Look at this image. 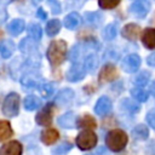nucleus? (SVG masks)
I'll return each instance as SVG.
<instances>
[{
  "mask_svg": "<svg viewBox=\"0 0 155 155\" xmlns=\"http://www.w3.org/2000/svg\"><path fill=\"white\" fill-rule=\"evenodd\" d=\"M67 44L63 40H54L47 48V58L52 65H59L67 54Z\"/></svg>",
  "mask_w": 155,
  "mask_h": 155,
  "instance_id": "f257e3e1",
  "label": "nucleus"
},
{
  "mask_svg": "<svg viewBox=\"0 0 155 155\" xmlns=\"http://www.w3.org/2000/svg\"><path fill=\"white\" fill-rule=\"evenodd\" d=\"M128 142V137L122 130H111L105 137V144L111 151H121Z\"/></svg>",
  "mask_w": 155,
  "mask_h": 155,
  "instance_id": "f03ea898",
  "label": "nucleus"
},
{
  "mask_svg": "<svg viewBox=\"0 0 155 155\" xmlns=\"http://www.w3.org/2000/svg\"><path fill=\"white\" fill-rule=\"evenodd\" d=\"M76 144L81 150H90L97 144V136L91 130L81 131L76 137Z\"/></svg>",
  "mask_w": 155,
  "mask_h": 155,
  "instance_id": "7ed1b4c3",
  "label": "nucleus"
},
{
  "mask_svg": "<svg viewBox=\"0 0 155 155\" xmlns=\"http://www.w3.org/2000/svg\"><path fill=\"white\" fill-rule=\"evenodd\" d=\"M19 111V96L15 92L6 96L2 104V113L6 116H16Z\"/></svg>",
  "mask_w": 155,
  "mask_h": 155,
  "instance_id": "20e7f679",
  "label": "nucleus"
},
{
  "mask_svg": "<svg viewBox=\"0 0 155 155\" xmlns=\"http://www.w3.org/2000/svg\"><path fill=\"white\" fill-rule=\"evenodd\" d=\"M53 113H54V107L53 104H47L45 105L36 115L35 120L36 124L41 125V126H50L52 124V119H53Z\"/></svg>",
  "mask_w": 155,
  "mask_h": 155,
  "instance_id": "39448f33",
  "label": "nucleus"
},
{
  "mask_svg": "<svg viewBox=\"0 0 155 155\" xmlns=\"http://www.w3.org/2000/svg\"><path fill=\"white\" fill-rule=\"evenodd\" d=\"M140 67V57L136 53L127 54L122 62H121V68L126 73H136Z\"/></svg>",
  "mask_w": 155,
  "mask_h": 155,
  "instance_id": "423d86ee",
  "label": "nucleus"
},
{
  "mask_svg": "<svg viewBox=\"0 0 155 155\" xmlns=\"http://www.w3.org/2000/svg\"><path fill=\"white\" fill-rule=\"evenodd\" d=\"M149 11H150V2L148 0H136L130 7V12L138 18L145 17L149 13Z\"/></svg>",
  "mask_w": 155,
  "mask_h": 155,
  "instance_id": "0eeeda50",
  "label": "nucleus"
},
{
  "mask_svg": "<svg viewBox=\"0 0 155 155\" xmlns=\"http://www.w3.org/2000/svg\"><path fill=\"white\" fill-rule=\"evenodd\" d=\"M119 76L117 69L113 64H105L99 71V81L101 82H110L114 81Z\"/></svg>",
  "mask_w": 155,
  "mask_h": 155,
  "instance_id": "6e6552de",
  "label": "nucleus"
},
{
  "mask_svg": "<svg viewBox=\"0 0 155 155\" xmlns=\"http://www.w3.org/2000/svg\"><path fill=\"white\" fill-rule=\"evenodd\" d=\"M121 35H122L125 39H127V40L134 41V40H137V39L139 38V35H140V27H139L138 24H136V23H128V24H126V25L122 28Z\"/></svg>",
  "mask_w": 155,
  "mask_h": 155,
  "instance_id": "1a4fd4ad",
  "label": "nucleus"
},
{
  "mask_svg": "<svg viewBox=\"0 0 155 155\" xmlns=\"http://www.w3.org/2000/svg\"><path fill=\"white\" fill-rule=\"evenodd\" d=\"M22 144L17 140H11L0 148V155H22Z\"/></svg>",
  "mask_w": 155,
  "mask_h": 155,
  "instance_id": "9d476101",
  "label": "nucleus"
},
{
  "mask_svg": "<svg viewBox=\"0 0 155 155\" xmlns=\"http://www.w3.org/2000/svg\"><path fill=\"white\" fill-rule=\"evenodd\" d=\"M85 74H86L85 67H82L81 64H73L71 68L67 73V79L70 82H76V81L82 80Z\"/></svg>",
  "mask_w": 155,
  "mask_h": 155,
  "instance_id": "9b49d317",
  "label": "nucleus"
},
{
  "mask_svg": "<svg viewBox=\"0 0 155 155\" xmlns=\"http://www.w3.org/2000/svg\"><path fill=\"white\" fill-rule=\"evenodd\" d=\"M110 110H111V101H110L108 97H105V96L101 97V98L97 101L96 105H94V111H96V114H97V115H105V114H108Z\"/></svg>",
  "mask_w": 155,
  "mask_h": 155,
  "instance_id": "f8f14e48",
  "label": "nucleus"
},
{
  "mask_svg": "<svg viewBox=\"0 0 155 155\" xmlns=\"http://www.w3.org/2000/svg\"><path fill=\"white\" fill-rule=\"evenodd\" d=\"M59 138V133L54 128H46L41 132V140L46 145H51L54 142H57Z\"/></svg>",
  "mask_w": 155,
  "mask_h": 155,
  "instance_id": "ddd939ff",
  "label": "nucleus"
},
{
  "mask_svg": "<svg viewBox=\"0 0 155 155\" xmlns=\"http://www.w3.org/2000/svg\"><path fill=\"white\" fill-rule=\"evenodd\" d=\"M142 42L147 48H155V28H147L142 34Z\"/></svg>",
  "mask_w": 155,
  "mask_h": 155,
  "instance_id": "4468645a",
  "label": "nucleus"
},
{
  "mask_svg": "<svg viewBox=\"0 0 155 155\" xmlns=\"http://www.w3.org/2000/svg\"><path fill=\"white\" fill-rule=\"evenodd\" d=\"M76 122L78 120L73 111H68L58 119V124L64 128H73L74 126H76Z\"/></svg>",
  "mask_w": 155,
  "mask_h": 155,
  "instance_id": "2eb2a0df",
  "label": "nucleus"
},
{
  "mask_svg": "<svg viewBox=\"0 0 155 155\" xmlns=\"http://www.w3.org/2000/svg\"><path fill=\"white\" fill-rule=\"evenodd\" d=\"M15 48H16V46H15L13 41L7 40V39L0 41V54L2 58H10L12 56V53L15 52Z\"/></svg>",
  "mask_w": 155,
  "mask_h": 155,
  "instance_id": "dca6fc26",
  "label": "nucleus"
},
{
  "mask_svg": "<svg viewBox=\"0 0 155 155\" xmlns=\"http://www.w3.org/2000/svg\"><path fill=\"white\" fill-rule=\"evenodd\" d=\"M76 126L78 127H81V128H86V130H93L97 127V122L94 120L93 116L91 115H84L81 116L78 122H76Z\"/></svg>",
  "mask_w": 155,
  "mask_h": 155,
  "instance_id": "f3484780",
  "label": "nucleus"
},
{
  "mask_svg": "<svg viewBox=\"0 0 155 155\" xmlns=\"http://www.w3.org/2000/svg\"><path fill=\"white\" fill-rule=\"evenodd\" d=\"M81 22V18L79 16V13L76 12H71L68 16H65L64 18V27L68 29H75Z\"/></svg>",
  "mask_w": 155,
  "mask_h": 155,
  "instance_id": "a211bd4d",
  "label": "nucleus"
},
{
  "mask_svg": "<svg viewBox=\"0 0 155 155\" xmlns=\"http://www.w3.org/2000/svg\"><path fill=\"white\" fill-rule=\"evenodd\" d=\"M24 25H25V24H24V21H23V19H13V21L8 24L7 30H8V33H10L11 35L16 36V35H19V34L23 31Z\"/></svg>",
  "mask_w": 155,
  "mask_h": 155,
  "instance_id": "6ab92c4d",
  "label": "nucleus"
},
{
  "mask_svg": "<svg viewBox=\"0 0 155 155\" xmlns=\"http://www.w3.org/2000/svg\"><path fill=\"white\" fill-rule=\"evenodd\" d=\"M12 134H13V131L10 122L6 120H0V142L8 139Z\"/></svg>",
  "mask_w": 155,
  "mask_h": 155,
  "instance_id": "aec40b11",
  "label": "nucleus"
},
{
  "mask_svg": "<svg viewBox=\"0 0 155 155\" xmlns=\"http://www.w3.org/2000/svg\"><path fill=\"white\" fill-rule=\"evenodd\" d=\"M97 65H98L97 54H96V53H90V54H87L86 58H85V62H84V67H85L86 71L93 73L94 69L97 68Z\"/></svg>",
  "mask_w": 155,
  "mask_h": 155,
  "instance_id": "412c9836",
  "label": "nucleus"
},
{
  "mask_svg": "<svg viewBox=\"0 0 155 155\" xmlns=\"http://www.w3.org/2000/svg\"><path fill=\"white\" fill-rule=\"evenodd\" d=\"M23 104H24V108H25L27 110L31 111V110H35V109L39 108V105H40V99H39L36 96H34V94H29V96H27V97L24 98Z\"/></svg>",
  "mask_w": 155,
  "mask_h": 155,
  "instance_id": "4be33fe9",
  "label": "nucleus"
},
{
  "mask_svg": "<svg viewBox=\"0 0 155 155\" xmlns=\"http://www.w3.org/2000/svg\"><path fill=\"white\" fill-rule=\"evenodd\" d=\"M132 134H133V137L134 138H137V139H140V140H144V139H147L148 138V136H149V130H148V127L145 126V125H137L133 130H132Z\"/></svg>",
  "mask_w": 155,
  "mask_h": 155,
  "instance_id": "5701e85b",
  "label": "nucleus"
},
{
  "mask_svg": "<svg viewBox=\"0 0 155 155\" xmlns=\"http://www.w3.org/2000/svg\"><path fill=\"white\" fill-rule=\"evenodd\" d=\"M28 35L34 40V41H38L41 39V35H42V30H41V27L36 23H31L29 24L28 27Z\"/></svg>",
  "mask_w": 155,
  "mask_h": 155,
  "instance_id": "b1692460",
  "label": "nucleus"
},
{
  "mask_svg": "<svg viewBox=\"0 0 155 155\" xmlns=\"http://www.w3.org/2000/svg\"><path fill=\"white\" fill-rule=\"evenodd\" d=\"M59 30H61V22L58 19H51L46 24V33L50 36H54L56 34L59 33Z\"/></svg>",
  "mask_w": 155,
  "mask_h": 155,
  "instance_id": "393cba45",
  "label": "nucleus"
},
{
  "mask_svg": "<svg viewBox=\"0 0 155 155\" xmlns=\"http://www.w3.org/2000/svg\"><path fill=\"white\" fill-rule=\"evenodd\" d=\"M73 97H74V92L71 90L67 88V90H63L58 93V96L56 98V102L59 103V104H65V103L70 102L73 99Z\"/></svg>",
  "mask_w": 155,
  "mask_h": 155,
  "instance_id": "a878e982",
  "label": "nucleus"
},
{
  "mask_svg": "<svg viewBox=\"0 0 155 155\" xmlns=\"http://www.w3.org/2000/svg\"><path fill=\"white\" fill-rule=\"evenodd\" d=\"M131 96L136 101H138V102H145L148 99V97H149L148 92L144 91L142 87H134V88H132L131 90Z\"/></svg>",
  "mask_w": 155,
  "mask_h": 155,
  "instance_id": "bb28decb",
  "label": "nucleus"
},
{
  "mask_svg": "<svg viewBox=\"0 0 155 155\" xmlns=\"http://www.w3.org/2000/svg\"><path fill=\"white\" fill-rule=\"evenodd\" d=\"M116 33H117V30H116V25L115 24H108L104 29H103V38L105 39V40H113L115 36H116Z\"/></svg>",
  "mask_w": 155,
  "mask_h": 155,
  "instance_id": "cd10ccee",
  "label": "nucleus"
},
{
  "mask_svg": "<svg viewBox=\"0 0 155 155\" xmlns=\"http://www.w3.org/2000/svg\"><path fill=\"white\" fill-rule=\"evenodd\" d=\"M149 78H150V74L148 71H140L136 78H134V84L138 86V87H143L145 86L148 82H149Z\"/></svg>",
  "mask_w": 155,
  "mask_h": 155,
  "instance_id": "c85d7f7f",
  "label": "nucleus"
},
{
  "mask_svg": "<svg viewBox=\"0 0 155 155\" xmlns=\"http://www.w3.org/2000/svg\"><path fill=\"white\" fill-rule=\"evenodd\" d=\"M39 91H40V93H41L42 97L48 98V97H51L52 93H53V86H52V84L45 82V84H41V85H40Z\"/></svg>",
  "mask_w": 155,
  "mask_h": 155,
  "instance_id": "c756f323",
  "label": "nucleus"
},
{
  "mask_svg": "<svg viewBox=\"0 0 155 155\" xmlns=\"http://www.w3.org/2000/svg\"><path fill=\"white\" fill-rule=\"evenodd\" d=\"M122 107L130 113H137L139 110V104L131 99H127V98L122 101Z\"/></svg>",
  "mask_w": 155,
  "mask_h": 155,
  "instance_id": "7c9ffc66",
  "label": "nucleus"
},
{
  "mask_svg": "<svg viewBox=\"0 0 155 155\" xmlns=\"http://www.w3.org/2000/svg\"><path fill=\"white\" fill-rule=\"evenodd\" d=\"M85 18L88 23H92V24H99L102 22V16L98 12H86Z\"/></svg>",
  "mask_w": 155,
  "mask_h": 155,
  "instance_id": "2f4dec72",
  "label": "nucleus"
},
{
  "mask_svg": "<svg viewBox=\"0 0 155 155\" xmlns=\"http://www.w3.org/2000/svg\"><path fill=\"white\" fill-rule=\"evenodd\" d=\"M121 0H98V4L104 10H110V8H114L116 7L119 4H120Z\"/></svg>",
  "mask_w": 155,
  "mask_h": 155,
  "instance_id": "473e14b6",
  "label": "nucleus"
},
{
  "mask_svg": "<svg viewBox=\"0 0 155 155\" xmlns=\"http://www.w3.org/2000/svg\"><path fill=\"white\" fill-rule=\"evenodd\" d=\"M70 149H71V144L68 143V142H65V143L59 144L53 151H54V154H59V155H62V154H67Z\"/></svg>",
  "mask_w": 155,
  "mask_h": 155,
  "instance_id": "72a5a7b5",
  "label": "nucleus"
},
{
  "mask_svg": "<svg viewBox=\"0 0 155 155\" xmlns=\"http://www.w3.org/2000/svg\"><path fill=\"white\" fill-rule=\"evenodd\" d=\"M47 4L51 7V12L53 15H57L61 12V4L58 2V0H48Z\"/></svg>",
  "mask_w": 155,
  "mask_h": 155,
  "instance_id": "f704fd0d",
  "label": "nucleus"
},
{
  "mask_svg": "<svg viewBox=\"0 0 155 155\" xmlns=\"http://www.w3.org/2000/svg\"><path fill=\"white\" fill-rule=\"evenodd\" d=\"M22 85L25 88H34L36 86V82L31 78H24V79H22Z\"/></svg>",
  "mask_w": 155,
  "mask_h": 155,
  "instance_id": "c9c22d12",
  "label": "nucleus"
},
{
  "mask_svg": "<svg viewBox=\"0 0 155 155\" xmlns=\"http://www.w3.org/2000/svg\"><path fill=\"white\" fill-rule=\"evenodd\" d=\"M147 121H148V124L150 125V127L153 128V130H155V110H151V111H149L148 114H147Z\"/></svg>",
  "mask_w": 155,
  "mask_h": 155,
  "instance_id": "e433bc0d",
  "label": "nucleus"
},
{
  "mask_svg": "<svg viewBox=\"0 0 155 155\" xmlns=\"http://www.w3.org/2000/svg\"><path fill=\"white\" fill-rule=\"evenodd\" d=\"M147 63L150 65V67H155V52L150 53L147 58Z\"/></svg>",
  "mask_w": 155,
  "mask_h": 155,
  "instance_id": "4c0bfd02",
  "label": "nucleus"
},
{
  "mask_svg": "<svg viewBox=\"0 0 155 155\" xmlns=\"http://www.w3.org/2000/svg\"><path fill=\"white\" fill-rule=\"evenodd\" d=\"M36 16H38L39 18H41V19H45V18H46V13L44 12V10H42V8H39V10H38Z\"/></svg>",
  "mask_w": 155,
  "mask_h": 155,
  "instance_id": "58836bf2",
  "label": "nucleus"
},
{
  "mask_svg": "<svg viewBox=\"0 0 155 155\" xmlns=\"http://www.w3.org/2000/svg\"><path fill=\"white\" fill-rule=\"evenodd\" d=\"M149 91H150V93H151V94H153V96L155 97V80H154V81H153V82L150 84V87H149Z\"/></svg>",
  "mask_w": 155,
  "mask_h": 155,
  "instance_id": "ea45409f",
  "label": "nucleus"
},
{
  "mask_svg": "<svg viewBox=\"0 0 155 155\" xmlns=\"http://www.w3.org/2000/svg\"><path fill=\"white\" fill-rule=\"evenodd\" d=\"M97 155H105V149H104L103 147L98 148V150H97Z\"/></svg>",
  "mask_w": 155,
  "mask_h": 155,
  "instance_id": "a19ab883",
  "label": "nucleus"
},
{
  "mask_svg": "<svg viewBox=\"0 0 155 155\" xmlns=\"http://www.w3.org/2000/svg\"><path fill=\"white\" fill-rule=\"evenodd\" d=\"M36 1H41V0H36Z\"/></svg>",
  "mask_w": 155,
  "mask_h": 155,
  "instance_id": "79ce46f5",
  "label": "nucleus"
},
{
  "mask_svg": "<svg viewBox=\"0 0 155 155\" xmlns=\"http://www.w3.org/2000/svg\"><path fill=\"white\" fill-rule=\"evenodd\" d=\"M0 36H1V31H0Z\"/></svg>",
  "mask_w": 155,
  "mask_h": 155,
  "instance_id": "37998d69",
  "label": "nucleus"
}]
</instances>
